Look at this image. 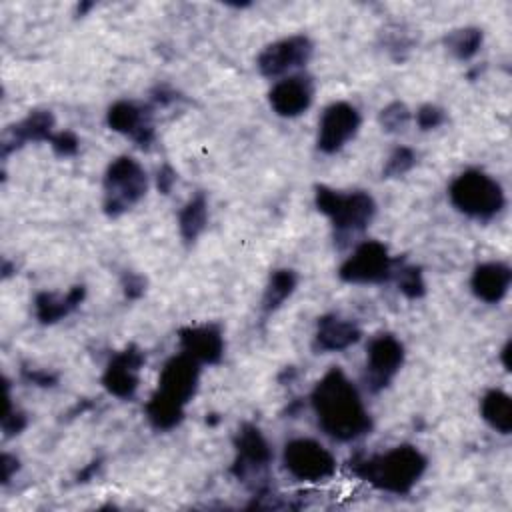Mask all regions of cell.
I'll return each mask as SVG.
<instances>
[{"mask_svg": "<svg viewBox=\"0 0 512 512\" xmlns=\"http://www.w3.org/2000/svg\"><path fill=\"white\" fill-rule=\"evenodd\" d=\"M312 406L320 428L336 440H354L370 430V416L356 386L340 368H332L316 384Z\"/></svg>", "mask_w": 512, "mask_h": 512, "instance_id": "6da1fadb", "label": "cell"}, {"mask_svg": "<svg viewBox=\"0 0 512 512\" xmlns=\"http://www.w3.org/2000/svg\"><path fill=\"white\" fill-rule=\"evenodd\" d=\"M352 468L362 480L370 482L372 486L386 492L404 494L422 476L426 468V458L414 446H398L386 454L372 456L368 460H354Z\"/></svg>", "mask_w": 512, "mask_h": 512, "instance_id": "7a4b0ae2", "label": "cell"}, {"mask_svg": "<svg viewBox=\"0 0 512 512\" xmlns=\"http://www.w3.org/2000/svg\"><path fill=\"white\" fill-rule=\"evenodd\" d=\"M452 204L474 218H492L504 206V192L500 184L484 172L468 170L460 174L450 186Z\"/></svg>", "mask_w": 512, "mask_h": 512, "instance_id": "3957f363", "label": "cell"}, {"mask_svg": "<svg viewBox=\"0 0 512 512\" xmlns=\"http://www.w3.org/2000/svg\"><path fill=\"white\" fill-rule=\"evenodd\" d=\"M318 208L328 214L338 232L354 234L368 226L374 216V200L364 192L340 194L318 186L316 190Z\"/></svg>", "mask_w": 512, "mask_h": 512, "instance_id": "277c9868", "label": "cell"}, {"mask_svg": "<svg viewBox=\"0 0 512 512\" xmlns=\"http://www.w3.org/2000/svg\"><path fill=\"white\" fill-rule=\"evenodd\" d=\"M106 212L116 216L138 202L146 192V172L128 156L114 160L104 178Z\"/></svg>", "mask_w": 512, "mask_h": 512, "instance_id": "5b68a950", "label": "cell"}, {"mask_svg": "<svg viewBox=\"0 0 512 512\" xmlns=\"http://www.w3.org/2000/svg\"><path fill=\"white\" fill-rule=\"evenodd\" d=\"M284 468L302 482H322L336 472V460L316 440L296 438L284 446Z\"/></svg>", "mask_w": 512, "mask_h": 512, "instance_id": "8992f818", "label": "cell"}, {"mask_svg": "<svg viewBox=\"0 0 512 512\" xmlns=\"http://www.w3.org/2000/svg\"><path fill=\"white\" fill-rule=\"evenodd\" d=\"M392 272L388 250L380 242H364L342 264L340 278L346 282H380Z\"/></svg>", "mask_w": 512, "mask_h": 512, "instance_id": "52a82bcc", "label": "cell"}, {"mask_svg": "<svg viewBox=\"0 0 512 512\" xmlns=\"http://www.w3.org/2000/svg\"><path fill=\"white\" fill-rule=\"evenodd\" d=\"M402 358V344L394 336L380 334L370 340L366 356V384L370 386V390L384 388L402 366Z\"/></svg>", "mask_w": 512, "mask_h": 512, "instance_id": "ba28073f", "label": "cell"}, {"mask_svg": "<svg viewBox=\"0 0 512 512\" xmlns=\"http://www.w3.org/2000/svg\"><path fill=\"white\" fill-rule=\"evenodd\" d=\"M358 124L360 116L354 106L346 102L328 106L318 124V148L324 152H336L356 134Z\"/></svg>", "mask_w": 512, "mask_h": 512, "instance_id": "9c48e42d", "label": "cell"}, {"mask_svg": "<svg viewBox=\"0 0 512 512\" xmlns=\"http://www.w3.org/2000/svg\"><path fill=\"white\" fill-rule=\"evenodd\" d=\"M196 384H198V362L188 354H180V356H174L164 366L156 394L184 408V404L192 398Z\"/></svg>", "mask_w": 512, "mask_h": 512, "instance_id": "30bf717a", "label": "cell"}, {"mask_svg": "<svg viewBox=\"0 0 512 512\" xmlns=\"http://www.w3.org/2000/svg\"><path fill=\"white\" fill-rule=\"evenodd\" d=\"M312 54V44L304 36H292L270 44L258 56V68L264 76H280L292 68L304 66Z\"/></svg>", "mask_w": 512, "mask_h": 512, "instance_id": "8fae6325", "label": "cell"}, {"mask_svg": "<svg viewBox=\"0 0 512 512\" xmlns=\"http://www.w3.org/2000/svg\"><path fill=\"white\" fill-rule=\"evenodd\" d=\"M236 454L238 456H236L234 472L240 480H248L252 474L258 476L262 470H266V466L272 458L268 442L264 440L260 430L252 424H244L238 430Z\"/></svg>", "mask_w": 512, "mask_h": 512, "instance_id": "7c38bea8", "label": "cell"}, {"mask_svg": "<svg viewBox=\"0 0 512 512\" xmlns=\"http://www.w3.org/2000/svg\"><path fill=\"white\" fill-rule=\"evenodd\" d=\"M312 102V82L304 76H290L270 90V106L280 116H298Z\"/></svg>", "mask_w": 512, "mask_h": 512, "instance_id": "4fadbf2b", "label": "cell"}, {"mask_svg": "<svg viewBox=\"0 0 512 512\" xmlns=\"http://www.w3.org/2000/svg\"><path fill=\"white\" fill-rule=\"evenodd\" d=\"M142 364V354L134 350H126L118 354L104 374L106 388L122 398H128L134 394L138 386V368Z\"/></svg>", "mask_w": 512, "mask_h": 512, "instance_id": "5bb4252c", "label": "cell"}, {"mask_svg": "<svg viewBox=\"0 0 512 512\" xmlns=\"http://www.w3.org/2000/svg\"><path fill=\"white\" fill-rule=\"evenodd\" d=\"M512 272L502 262L480 264L472 274V292L484 302H500L508 292Z\"/></svg>", "mask_w": 512, "mask_h": 512, "instance_id": "9a60e30c", "label": "cell"}, {"mask_svg": "<svg viewBox=\"0 0 512 512\" xmlns=\"http://www.w3.org/2000/svg\"><path fill=\"white\" fill-rule=\"evenodd\" d=\"M180 342L184 354L192 356L196 362H218L224 350L222 336L212 326L186 328L180 332Z\"/></svg>", "mask_w": 512, "mask_h": 512, "instance_id": "2e32d148", "label": "cell"}, {"mask_svg": "<svg viewBox=\"0 0 512 512\" xmlns=\"http://www.w3.org/2000/svg\"><path fill=\"white\" fill-rule=\"evenodd\" d=\"M108 124L134 138L138 144H148L152 140V126L142 108L132 102H118L108 112Z\"/></svg>", "mask_w": 512, "mask_h": 512, "instance_id": "e0dca14e", "label": "cell"}, {"mask_svg": "<svg viewBox=\"0 0 512 512\" xmlns=\"http://www.w3.org/2000/svg\"><path fill=\"white\" fill-rule=\"evenodd\" d=\"M360 338V330L350 320L338 316H324L318 322L316 344L320 350H344Z\"/></svg>", "mask_w": 512, "mask_h": 512, "instance_id": "ac0fdd59", "label": "cell"}, {"mask_svg": "<svg viewBox=\"0 0 512 512\" xmlns=\"http://www.w3.org/2000/svg\"><path fill=\"white\" fill-rule=\"evenodd\" d=\"M482 418L500 434H510L512 430V404L510 396L502 390H490L480 402Z\"/></svg>", "mask_w": 512, "mask_h": 512, "instance_id": "d6986e66", "label": "cell"}, {"mask_svg": "<svg viewBox=\"0 0 512 512\" xmlns=\"http://www.w3.org/2000/svg\"><path fill=\"white\" fill-rule=\"evenodd\" d=\"M84 296V288H74L66 294V298H56L52 294H40L36 300V314L42 322H54L68 314L74 306L80 304Z\"/></svg>", "mask_w": 512, "mask_h": 512, "instance_id": "ffe728a7", "label": "cell"}, {"mask_svg": "<svg viewBox=\"0 0 512 512\" xmlns=\"http://www.w3.org/2000/svg\"><path fill=\"white\" fill-rule=\"evenodd\" d=\"M206 224V200L204 196H196L190 200L180 212V232L184 240H196V236L204 230Z\"/></svg>", "mask_w": 512, "mask_h": 512, "instance_id": "44dd1931", "label": "cell"}, {"mask_svg": "<svg viewBox=\"0 0 512 512\" xmlns=\"http://www.w3.org/2000/svg\"><path fill=\"white\" fill-rule=\"evenodd\" d=\"M294 286H296V276H294V272H290V270H278V272H274L272 278H270V284H268V288H266L264 300H262L264 310H274V308H278V306L290 296V292L294 290Z\"/></svg>", "mask_w": 512, "mask_h": 512, "instance_id": "7402d4cb", "label": "cell"}, {"mask_svg": "<svg viewBox=\"0 0 512 512\" xmlns=\"http://www.w3.org/2000/svg\"><path fill=\"white\" fill-rule=\"evenodd\" d=\"M446 44L450 48V52L458 58H470L472 54H476V50L482 44V32L476 28H464V30H456L446 38Z\"/></svg>", "mask_w": 512, "mask_h": 512, "instance_id": "603a6c76", "label": "cell"}, {"mask_svg": "<svg viewBox=\"0 0 512 512\" xmlns=\"http://www.w3.org/2000/svg\"><path fill=\"white\" fill-rule=\"evenodd\" d=\"M398 286L410 298H416L424 292V282L416 268H402V272L398 274Z\"/></svg>", "mask_w": 512, "mask_h": 512, "instance_id": "cb8c5ba5", "label": "cell"}, {"mask_svg": "<svg viewBox=\"0 0 512 512\" xmlns=\"http://www.w3.org/2000/svg\"><path fill=\"white\" fill-rule=\"evenodd\" d=\"M414 164V154L412 150L408 148H398L386 162V174L388 176H398V174H404L410 166Z\"/></svg>", "mask_w": 512, "mask_h": 512, "instance_id": "d4e9b609", "label": "cell"}, {"mask_svg": "<svg viewBox=\"0 0 512 512\" xmlns=\"http://www.w3.org/2000/svg\"><path fill=\"white\" fill-rule=\"evenodd\" d=\"M380 120H382V126L386 130H398V128H402L406 124L408 110H406L404 104H398V102L390 104L386 110H382Z\"/></svg>", "mask_w": 512, "mask_h": 512, "instance_id": "484cf974", "label": "cell"}, {"mask_svg": "<svg viewBox=\"0 0 512 512\" xmlns=\"http://www.w3.org/2000/svg\"><path fill=\"white\" fill-rule=\"evenodd\" d=\"M416 120H418V124L422 126V128H436L438 124H442V120H444V112L440 110V108H436V106H422L420 110H418V114H416Z\"/></svg>", "mask_w": 512, "mask_h": 512, "instance_id": "4316f807", "label": "cell"}, {"mask_svg": "<svg viewBox=\"0 0 512 512\" xmlns=\"http://www.w3.org/2000/svg\"><path fill=\"white\" fill-rule=\"evenodd\" d=\"M52 142H54V148H56L60 154H72V152H76V144H78V140H76L74 134H70V132L58 134Z\"/></svg>", "mask_w": 512, "mask_h": 512, "instance_id": "83f0119b", "label": "cell"}, {"mask_svg": "<svg viewBox=\"0 0 512 512\" xmlns=\"http://www.w3.org/2000/svg\"><path fill=\"white\" fill-rule=\"evenodd\" d=\"M172 182H174V174H172V170H170L168 166H166V168H162V170L158 172V186H160L164 192H168Z\"/></svg>", "mask_w": 512, "mask_h": 512, "instance_id": "f1b7e54d", "label": "cell"}]
</instances>
